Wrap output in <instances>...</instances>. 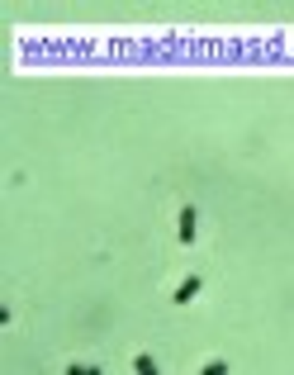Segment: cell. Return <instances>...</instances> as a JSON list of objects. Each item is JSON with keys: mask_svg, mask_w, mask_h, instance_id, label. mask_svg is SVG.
Here are the masks:
<instances>
[{"mask_svg": "<svg viewBox=\"0 0 294 375\" xmlns=\"http://www.w3.org/2000/svg\"><path fill=\"white\" fill-rule=\"evenodd\" d=\"M181 228H176V238H181V247H195V238H199V209L195 205H181V218H176Z\"/></svg>", "mask_w": 294, "mask_h": 375, "instance_id": "1", "label": "cell"}, {"mask_svg": "<svg viewBox=\"0 0 294 375\" xmlns=\"http://www.w3.org/2000/svg\"><path fill=\"white\" fill-rule=\"evenodd\" d=\"M199 290H204V276H186V280L176 285L171 304H195V299H199Z\"/></svg>", "mask_w": 294, "mask_h": 375, "instance_id": "2", "label": "cell"}, {"mask_svg": "<svg viewBox=\"0 0 294 375\" xmlns=\"http://www.w3.org/2000/svg\"><path fill=\"white\" fill-rule=\"evenodd\" d=\"M133 375H161L157 356H152V351H138V356H133Z\"/></svg>", "mask_w": 294, "mask_h": 375, "instance_id": "3", "label": "cell"}, {"mask_svg": "<svg viewBox=\"0 0 294 375\" xmlns=\"http://www.w3.org/2000/svg\"><path fill=\"white\" fill-rule=\"evenodd\" d=\"M62 375H105V371H100L95 361H67V371Z\"/></svg>", "mask_w": 294, "mask_h": 375, "instance_id": "4", "label": "cell"}, {"mask_svg": "<svg viewBox=\"0 0 294 375\" xmlns=\"http://www.w3.org/2000/svg\"><path fill=\"white\" fill-rule=\"evenodd\" d=\"M199 375H228V361L214 356V361H204V366H199Z\"/></svg>", "mask_w": 294, "mask_h": 375, "instance_id": "5", "label": "cell"}]
</instances>
